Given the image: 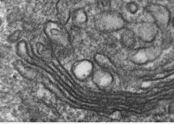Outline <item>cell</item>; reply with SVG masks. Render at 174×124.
Here are the masks:
<instances>
[{
    "mask_svg": "<svg viewBox=\"0 0 174 124\" xmlns=\"http://www.w3.org/2000/svg\"><path fill=\"white\" fill-rule=\"evenodd\" d=\"M169 110L170 113H174V101L170 103V105L169 106Z\"/></svg>",
    "mask_w": 174,
    "mask_h": 124,
    "instance_id": "7a4b0ae2",
    "label": "cell"
},
{
    "mask_svg": "<svg viewBox=\"0 0 174 124\" xmlns=\"http://www.w3.org/2000/svg\"><path fill=\"white\" fill-rule=\"evenodd\" d=\"M73 74L79 81L87 79L93 73V64L88 61L76 63L73 68Z\"/></svg>",
    "mask_w": 174,
    "mask_h": 124,
    "instance_id": "6da1fadb",
    "label": "cell"
}]
</instances>
